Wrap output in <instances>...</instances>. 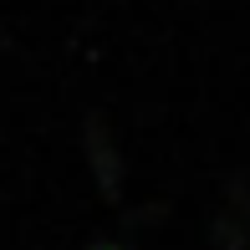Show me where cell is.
I'll return each instance as SVG.
<instances>
[{
  "mask_svg": "<svg viewBox=\"0 0 250 250\" xmlns=\"http://www.w3.org/2000/svg\"><path fill=\"white\" fill-rule=\"evenodd\" d=\"M87 148H92V168H97V189L118 194V148H107V128L92 118L87 123Z\"/></svg>",
  "mask_w": 250,
  "mask_h": 250,
  "instance_id": "6da1fadb",
  "label": "cell"
}]
</instances>
